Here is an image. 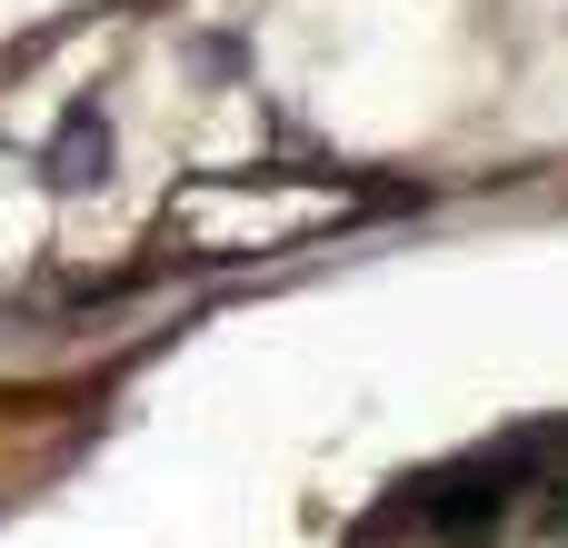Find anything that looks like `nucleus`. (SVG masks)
Returning <instances> with one entry per match:
<instances>
[{"label": "nucleus", "instance_id": "nucleus-2", "mask_svg": "<svg viewBox=\"0 0 568 548\" xmlns=\"http://www.w3.org/2000/svg\"><path fill=\"white\" fill-rule=\"evenodd\" d=\"M190 70H240V40H190Z\"/></svg>", "mask_w": 568, "mask_h": 548}, {"label": "nucleus", "instance_id": "nucleus-1", "mask_svg": "<svg viewBox=\"0 0 568 548\" xmlns=\"http://www.w3.org/2000/svg\"><path fill=\"white\" fill-rule=\"evenodd\" d=\"M40 180H50V190H100V180H110V120H100L90 100H80V110L60 120V140L40 150Z\"/></svg>", "mask_w": 568, "mask_h": 548}]
</instances>
